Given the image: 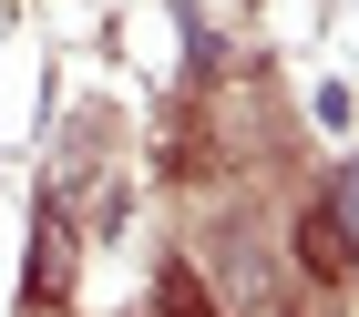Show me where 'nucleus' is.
Segmentation results:
<instances>
[{"label": "nucleus", "mask_w": 359, "mask_h": 317, "mask_svg": "<svg viewBox=\"0 0 359 317\" xmlns=\"http://www.w3.org/2000/svg\"><path fill=\"white\" fill-rule=\"evenodd\" d=\"M62 276H72V225H41V256H31V297H62Z\"/></svg>", "instance_id": "1"}, {"label": "nucleus", "mask_w": 359, "mask_h": 317, "mask_svg": "<svg viewBox=\"0 0 359 317\" xmlns=\"http://www.w3.org/2000/svg\"><path fill=\"white\" fill-rule=\"evenodd\" d=\"M308 266H318V276H339V266H349V246H339V215H329V205L308 215Z\"/></svg>", "instance_id": "2"}]
</instances>
